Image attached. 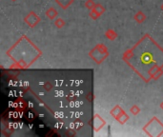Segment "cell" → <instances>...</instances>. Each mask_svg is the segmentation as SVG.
<instances>
[{
	"mask_svg": "<svg viewBox=\"0 0 163 137\" xmlns=\"http://www.w3.org/2000/svg\"><path fill=\"white\" fill-rule=\"evenodd\" d=\"M24 22L26 23L29 27L33 28L40 22V17L37 15L34 11H31L29 15H27L24 17Z\"/></svg>",
	"mask_w": 163,
	"mask_h": 137,
	"instance_id": "6da1fadb",
	"label": "cell"
},
{
	"mask_svg": "<svg viewBox=\"0 0 163 137\" xmlns=\"http://www.w3.org/2000/svg\"><path fill=\"white\" fill-rule=\"evenodd\" d=\"M104 125H105V121L99 115L96 114L94 118V128H95V130L98 131V130L101 129Z\"/></svg>",
	"mask_w": 163,
	"mask_h": 137,
	"instance_id": "7a4b0ae2",
	"label": "cell"
},
{
	"mask_svg": "<svg viewBox=\"0 0 163 137\" xmlns=\"http://www.w3.org/2000/svg\"><path fill=\"white\" fill-rule=\"evenodd\" d=\"M57 11L54 8H49L47 11H46V15L49 19L51 20H54L57 17Z\"/></svg>",
	"mask_w": 163,
	"mask_h": 137,
	"instance_id": "3957f363",
	"label": "cell"
},
{
	"mask_svg": "<svg viewBox=\"0 0 163 137\" xmlns=\"http://www.w3.org/2000/svg\"><path fill=\"white\" fill-rule=\"evenodd\" d=\"M124 113V110L122 109V108H120L119 106H116L114 109H112L111 111H110V113L112 117H115L117 118V116H119L120 114H122Z\"/></svg>",
	"mask_w": 163,
	"mask_h": 137,
	"instance_id": "277c9868",
	"label": "cell"
},
{
	"mask_svg": "<svg viewBox=\"0 0 163 137\" xmlns=\"http://www.w3.org/2000/svg\"><path fill=\"white\" fill-rule=\"evenodd\" d=\"M56 2L62 9H67L73 2V0H56Z\"/></svg>",
	"mask_w": 163,
	"mask_h": 137,
	"instance_id": "5b68a950",
	"label": "cell"
},
{
	"mask_svg": "<svg viewBox=\"0 0 163 137\" xmlns=\"http://www.w3.org/2000/svg\"><path fill=\"white\" fill-rule=\"evenodd\" d=\"M145 19H146V15L143 14L142 11H139L137 14L134 15V20L139 23V24H141V23H143L144 21H145Z\"/></svg>",
	"mask_w": 163,
	"mask_h": 137,
	"instance_id": "8992f818",
	"label": "cell"
},
{
	"mask_svg": "<svg viewBox=\"0 0 163 137\" xmlns=\"http://www.w3.org/2000/svg\"><path fill=\"white\" fill-rule=\"evenodd\" d=\"M105 35H106L107 38L110 39V40H115V39H117V34L114 30H108L105 32Z\"/></svg>",
	"mask_w": 163,
	"mask_h": 137,
	"instance_id": "52a82bcc",
	"label": "cell"
},
{
	"mask_svg": "<svg viewBox=\"0 0 163 137\" xmlns=\"http://www.w3.org/2000/svg\"><path fill=\"white\" fill-rule=\"evenodd\" d=\"M116 119H117L120 124H125V123H126V122L129 120V115H127L125 113H123L122 114H120L119 116H117Z\"/></svg>",
	"mask_w": 163,
	"mask_h": 137,
	"instance_id": "ba28073f",
	"label": "cell"
},
{
	"mask_svg": "<svg viewBox=\"0 0 163 137\" xmlns=\"http://www.w3.org/2000/svg\"><path fill=\"white\" fill-rule=\"evenodd\" d=\"M55 25L56 28L61 29V28H63V27L65 26V21H64L63 19H62V18H60V17L55 18Z\"/></svg>",
	"mask_w": 163,
	"mask_h": 137,
	"instance_id": "9c48e42d",
	"label": "cell"
},
{
	"mask_svg": "<svg viewBox=\"0 0 163 137\" xmlns=\"http://www.w3.org/2000/svg\"><path fill=\"white\" fill-rule=\"evenodd\" d=\"M93 10H95V11L97 12V14H98L99 15H101L103 14V12L105 11L104 7H103L102 5H100V4H96V5H95V7Z\"/></svg>",
	"mask_w": 163,
	"mask_h": 137,
	"instance_id": "30bf717a",
	"label": "cell"
},
{
	"mask_svg": "<svg viewBox=\"0 0 163 137\" xmlns=\"http://www.w3.org/2000/svg\"><path fill=\"white\" fill-rule=\"evenodd\" d=\"M162 73H163V71H162L161 69H157V70H156V71L152 73L151 77L154 78V79H157V78H159V77L162 75Z\"/></svg>",
	"mask_w": 163,
	"mask_h": 137,
	"instance_id": "8fae6325",
	"label": "cell"
},
{
	"mask_svg": "<svg viewBox=\"0 0 163 137\" xmlns=\"http://www.w3.org/2000/svg\"><path fill=\"white\" fill-rule=\"evenodd\" d=\"M95 3L94 0H87V1L85 2V7L87 9H89V10H93L95 7Z\"/></svg>",
	"mask_w": 163,
	"mask_h": 137,
	"instance_id": "7c38bea8",
	"label": "cell"
},
{
	"mask_svg": "<svg viewBox=\"0 0 163 137\" xmlns=\"http://www.w3.org/2000/svg\"><path fill=\"white\" fill-rule=\"evenodd\" d=\"M130 111H131V113L132 114H134V115H137L139 113H140V109L137 107V106H133L132 108H131V109H130Z\"/></svg>",
	"mask_w": 163,
	"mask_h": 137,
	"instance_id": "4fadbf2b",
	"label": "cell"
},
{
	"mask_svg": "<svg viewBox=\"0 0 163 137\" xmlns=\"http://www.w3.org/2000/svg\"><path fill=\"white\" fill-rule=\"evenodd\" d=\"M90 16H91V18L92 19H94V20H96L100 15L97 14V12L95 11V10H91V12H90Z\"/></svg>",
	"mask_w": 163,
	"mask_h": 137,
	"instance_id": "5bb4252c",
	"label": "cell"
},
{
	"mask_svg": "<svg viewBox=\"0 0 163 137\" xmlns=\"http://www.w3.org/2000/svg\"><path fill=\"white\" fill-rule=\"evenodd\" d=\"M52 88H53V85H51V83H49V82L45 83V85H44V89L45 90L50 91V90H52Z\"/></svg>",
	"mask_w": 163,
	"mask_h": 137,
	"instance_id": "9a60e30c",
	"label": "cell"
},
{
	"mask_svg": "<svg viewBox=\"0 0 163 137\" xmlns=\"http://www.w3.org/2000/svg\"><path fill=\"white\" fill-rule=\"evenodd\" d=\"M18 108L21 109L22 110H24V109H25V103H24V101H22V100L19 101V107Z\"/></svg>",
	"mask_w": 163,
	"mask_h": 137,
	"instance_id": "2e32d148",
	"label": "cell"
},
{
	"mask_svg": "<svg viewBox=\"0 0 163 137\" xmlns=\"http://www.w3.org/2000/svg\"><path fill=\"white\" fill-rule=\"evenodd\" d=\"M28 115H29V116H28V118H29V119H33V117H34V116H33V114L32 113H28Z\"/></svg>",
	"mask_w": 163,
	"mask_h": 137,
	"instance_id": "e0dca14e",
	"label": "cell"
},
{
	"mask_svg": "<svg viewBox=\"0 0 163 137\" xmlns=\"http://www.w3.org/2000/svg\"><path fill=\"white\" fill-rule=\"evenodd\" d=\"M28 106H29V108H31V109H32V108L33 107V103H31V102H29V103H28Z\"/></svg>",
	"mask_w": 163,
	"mask_h": 137,
	"instance_id": "ac0fdd59",
	"label": "cell"
},
{
	"mask_svg": "<svg viewBox=\"0 0 163 137\" xmlns=\"http://www.w3.org/2000/svg\"><path fill=\"white\" fill-rule=\"evenodd\" d=\"M160 108H161V109H163V102H162V103L160 104Z\"/></svg>",
	"mask_w": 163,
	"mask_h": 137,
	"instance_id": "d6986e66",
	"label": "cell"
},
{
	"mask_svg": "<svg viewBox=\"0 0 163 137\" xmlns=\"http://www.w3.org/2000/svg\"><path fill=\"white\" fill-rule=\"evenodd\" d=\"M11 1H16V0H11Z\"/></svg>",
	"mask_w": 163,
	"mask_h": 137,
	"instance_id": "ffe728a7",
	"label": "cell"
}]
</instances>
